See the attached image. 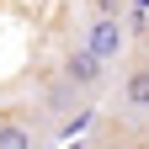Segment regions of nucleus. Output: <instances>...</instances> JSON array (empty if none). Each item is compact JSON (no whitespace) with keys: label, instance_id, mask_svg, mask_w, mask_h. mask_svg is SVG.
Segmentation results:
<instances>
[{"label":"nucleus","instance_id":"f257e3e1","mask_svg":"<svg viewBox=\"0 0 149 149\" xmlns=\"http://www.w3.org/2000/svg\"><path fill=\"white\" fill-rule=\"evenodd\" d=\"M117 112L128 123H149V53H133L117 74Z\"/></svg>","mask_w":149,"mask_h":149},{"label":"nucleus","instance_id":"423d86ee","mask_svg":"<svg viewBox=\"0 0 149 149\" xmlns=\"http://www.w3.org/2000/svg\"><path fill=\"white\" fill-rule=\"evenodd\" d=\"M85 149H133V139H128V133H117V128H112V133H107V128H101V133L91 139Z\"/></svg>","mask_w":149,"mask_h":149},{"label":"nucleus","instance_id":"39448f33","mask_svg":"<svg viewBox=\"0 0 149 149\" xmlns=\"http://www.w3.org/2000/svg\"><path fill=\"white\" fill-rule=\"evenodd\" d=\"M0 149H32V123L16 112H0Z\"/></svg>","mask_w":149,"mask_h":149},{"label":"nucleus","instance_id":"0eeeda50","mask_svg":"<svg viewBox=\"0 0 149 149\" xmlns=\"http://www.w3.org/2000/svg\"><path fill=\"white\" fill-rule=\"evenodd\" d=\"M128 0H91V16H107V22H123Z\"/></svg>","mask_w":149,"mask_h":149},{"label":"nucleus","instance_id":"7ed1b4c3","mask_svg":"<svg viewBox=\"0 0 149 149\" xmlns=\"http://www.w3.org/2000/svg\"><path fill=\"white\" fill-rule=\"evenodd\" d=\"M59 80H69L74 91H80V96H91V91L107 80V64H96V59H91L80 43H69V48L59 53Z\"/></svg>","mask_w":149,"mask_h":149},{"label":"nucleus","instance_id":"20e7f679","mask_svg":"<svg viewBox=\"0 0 149 149\" xmlns=\"http://www.w3.org/2000/svg\"><path fill=\"white\" fill-rule=\"evenodd\" d=\"M43 112L64 128V117H85V96H80L69 80H59V74H53V80L43 85Z\"/></svg>","mask_w":149,"mask_h":149},{"label":"nucleus","instance_id":"f03ea898","mask_svg":"<svg viewBox=\"0 0 149 149\" xmlns=\"http://www.w3.org/2000/svg\"><path fill=\"white\" fill-rule=\"evenodd\" d=\"M80 48H85L96 64H112V59L128 48L123 22H107V16H85V27H80Z\"/></svg>","mask_w":149,"mask_h":149}]
</instances>
